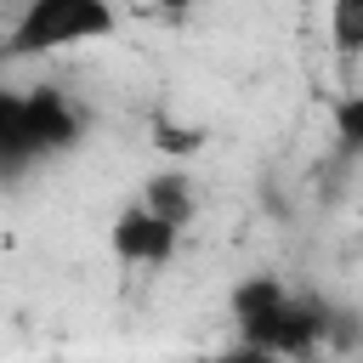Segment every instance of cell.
Instances as JSON below:
<instances>
[{"label": "cell", "mask_w": 363, "mask_h": 363, "mask_svg": "<svg viewBox=\"0 0 363 363\" xmlns=\"http://www.w3.org/2000/svg\"><path fill=\"white\" fill-rule=\"evenodd\" d=\"M147 216H159L164 227H187L193 221V182L187 176H176V170H164V176H153L147 187H142V199H136Z\"/></svg>", "instance_id": "obj_6"}, {"label": "cell", "mask_w": 363, "mask_h": 363, "mask_svg": "<svg viewBox=\"0 0 363 363\" xmlns=\"http://www.w3.org/2000/svg\"><path fill=\"white\" fill-rule=\"evenodd\" d=\"M233 323H238V340L250 346H267L272 357L284 363H301L312 357L318 335H323V312L301 295H289L284 284L272 278H250L233 289Z\"/></svg>", "instance_id": "obj_1"}, {"label": "cell", "mask_w": 363, "mask_h": 363, "mask_svg": "<svg viewBox=\"0 0 363 363\" xmlns=\"http://www.w3.org/2000/svg\"><path fill=\"white\" fill-rule=\"evenodd\" d=\"M108 238H113V255L125 261V267H164L170 261V250H176V227H164L159 216H147L136 199L113 216V227H108Z\"/></svg>", "instance_id": "obj_3"}, {"label": "cell", "mask_w": 363, "mask_h": 363, "mask_svg": "<svg viewBox=\"0 0 363 363\" xmlns=\"http://www.w3.org/2000/svg\"><path fill=\"white\" fill-rule=\"evenodd\" d=\"M28 125H34L40 159L68 153V147L79 142V130H85V119H79L74 96H68V91H57V85H28Z\"/></svg>", "instance_id": "obj_4"}, {"label": "cell", "mask_w": 363, "mask_h": 363, "mask_svg": "<svg viewBox=\"0 0 363 363\" xmlns=\"http://www.w3.org/2000/svg\"><path fill=\"white\" fill-rule=\"evenodd\" d=\"M28 164H40V142L28 125V91L0 85V176H23Z\"/></svg>", "instance_id": "obj_5"}, {"label": "cell", "mask_w": 363, "mask_h": 363, "mask_svg": "<svg viewBox=\"0 0 363 363\" xmlns=\"http://www.w3.org/2000/svg\"><path fill=\"white\" fill-rule=\"evenodd\" d=\"M204 363H284V357H272L267 346H250V340H233V346H221L216 357H204Z\"/></svg>", "instance_id": "obj_7"}, {"label": "cell", "mask_w": 363, "mask_h": 363, "mask_svg": "<svg viewBox=\"0 0 363 363\" xmlns=\"http://www.w3.org/2000/svg\"><path fill=\"white\" fill-rule=\"evenodd\" d=\"M119 28L108 0H28L6 28V57H51L68 45H96Z\"/></svg>", "instance_id": "obj_2"}]
</instances>
